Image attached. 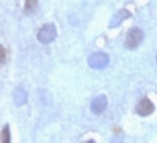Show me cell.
<instances>
[{
  "label": "cell",
  "instance_id": "1",
  "mask_svg": "<svg viewBox=\"0 0 157 143\" xmlns=\"http://www.w3.org/2000/svg\"><path fill=\"white\" fill-rule=\"evenodd\" d=\"M143 38H144V32L140 28H131L125 38V48L135 50L143 42Z\"/></svg>",
  "mask_w": 157,
  "mask_h": 143
},
{
  "label": "cell",
  "instance_id": "2",
  "mask_svg": "<svg viewBox=\"0 0 157 143\" xmlns=\"http://www.w3.org/2000/svg\"><path fill=\"white\" fill-rule=\"evenodd\" d=\"M57 35V29L54 23H45L42 28L38 31V41L41 44H50L52 41L56 40Z\"/></svg>",
  "mask_w": 157,
  "mask_h": 143
},
{
  "label": "cell",
  "instance_id": "3",
  "mask_svg": "<svg viewBox=\"0 0 157 143\" xmlns=\"http://www.w3.org/2000/svg\"><path fill=\"white\" fill-rule=\"evenodd\" d=\"M87 64L92 69H105L109 64V57L105 53H95V54H92L89 57Z\"/></svg>",
  "mask_w": 157,
  "mask_h": 143
},
{
  "label": "cell",
  "instance_id": "4",
  "mask_svg": "<svg viewBox=\"0 0 157 143\" xmlns=\"http://www.w3.org/2000/svg\"><path fill=\"white\" fill-rule=\"evenodd\" d=\"M135 111H137L138 115L146 117V115H150L153 111H154V105H153V102L148 98H143V99L138 101L137 107H135Z\"/></svg>",
  "mask_w": 157,
  "mask_h": 143
},
{
  "label": "cell",
  "instance_id": "5",
  "mask_svg": "<svg viewBox=\"0 0 157 143\" xmlns=\"http://www.w3.org/2000/svg\"><path fill=\"white\" fill-rule=\"evenodd\" d=\"M108 107V99L105 95H99V97H96L92 104H90V109H92V113H95V114H102Z\"/></svg>",
  "mask_w": 157,
  "mask_h": 143
},
{
  "label": "cell",
  "instance_id": "6",
  "mask_svg": "<svg viewBox=\"0 0 157 143\" xmlns=\"http://www.w3.org/2000/svg\"><path fill=\"white\" fill-rule=\"evenodd\" d=\"M129 16H131V13H129L127 9H121V10H118L117 13L112 16V19L109 21V28H117V26H119V25H121L125 19H128Z\"/></svg>",
  "mask_w": 157,
  "mask_h": 143
},
{
  "label": "cell",
  "instance_id": "7",
  "mask_svg": "<svg viewBox=\"0 0 157 143\" xmlns=\"http://www.w3.org/2000/svg\"><path fill=\"white\" fill-rule=\"evenodd\" d=\"M13 101H15V104H16L17 107L25 105L26 101H28V93H26V91H25L23 88H16L15 92H13Z\"/></svg>",
  "mask_w": 157,
  "mask_h": 143
},
{
  "label": "cell",
  "instance_id": "8",
  "mask_svg": "<svg viewBox=\"0 0 157 143\" xmlns=\"http://www.w3.org/2000/svg\"><path fill=\"white\" fill-rule=\"evenodd\" d=\"M36 7H38V2L36 0H26V3H25V12L28 15H32L36 10Z\"/></svg>",
  "mask_w": 157,
  "mask_h": 143
},
{
  "label": "cell",
  "instance_id": "9",
  "mask_svg": "<svg viewBox=\"0 0 157 143\" xmlns=\"http://www.w3.org/2000/svg\"><path fill=\"white\" fill-rule=\"evenodd\" d=\"M2 143H10V132L9 126H5L2 130Z\"/></svg>",
  "mask_w": 157,
  "mask_h": 143
},
{
  "label": "cell",
  "instance_id": "10",
  "mask_svg": "<svg viewBox=\"0 0 157 143\" xmlns=\"http://www.w3.org/2000/svg\"><path fill=\"white\" fill-rule=\"evenodd\" d=\"M0 48H2V63H5L6 62V48L3 46L0 47Z\"/></svg>",
  "mask_w": 157,
  "mask_h": 143
},
{
  "label": "cell",
  "instance_id": "11",
  "mask_svg": "<svg viewBox=\"0 0 157 143\" xmlns=\"http://www.w3.org/2000/svg\"><path fill=\"white\" fill-rule=\"evenodd\" d=\"M87 143H96V142H93V140H89V142H87Z\"/></svg>",
  "mask_w": 157,
  "mask_h": 143
},
{
  "label": "cell",
  "instance_id": "12",
  "mask_svg": "<svg viewBox=\"0 0 157 143\" xmlns=\"http://www.w3.org/2000/svg\"><path fill=\"white\" fill-rule=\"evenodd\" d=\"M156 63H157V56H156Z\"/></svg>",
  "mask_w": 157,
  "mask_h": 143
}]
</instances>
